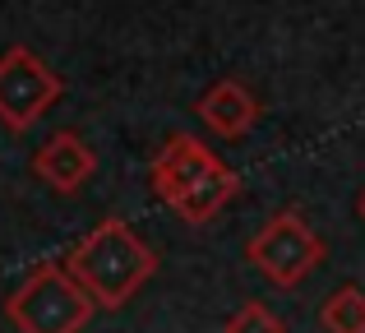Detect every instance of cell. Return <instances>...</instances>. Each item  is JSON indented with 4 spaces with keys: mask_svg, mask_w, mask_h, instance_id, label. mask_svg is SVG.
I'll return each mask as SVG.
<instances>
[{
    "mask_svg": "<svg viewBox=\"0 0 365 333\" xmlns=\"http://www.w3.org/2000/svg\"><path fill=\"white\" fill-rule=\"evenodd\" d=\"M61 264L98 310H120L158 273V250L125 217H107L93 232H83Z\"/></svg>",
    "mask_w": 365,
    "mask_h": 333,
    "instance_id": "obj_1",
    "label": "cell"
},
{
    "mask_svg": "<svg viewBox=\"0 0 365 333\" xmlns=\"http://www.w3.org/2000/svg\"><path fill=\"white\" fill-rule=\"evenodd\" d=\"M93 301L65 273L61 260H46L5 297V319L19 333H83L93 319Z\"/></svg>",
    "mask_w": 365,
    "mask_h": 333,
    "instance_id": "obj_2",
    "label": "cell"
},
{
    "mask_svg": "<svg viewBox=\"0 0 365 333\" xmlns=\"http://www.w3.org/2000/svg\"><path fill=\"white\" fill-rule=\"evenodd\" d=\"M245 260L255 264L273 287H301L324 264V241L310 232V222H305L296 208H282V213H273L250 236Z\"/></svg>",
    "mask_w": 365,
    "mask_h": 333,
    "instance_id": "obj_3",
    "label": "cell"
},
{
    "mask_svg": "<svg viewBox=\"0 0 365 333\" xmlns=\"http://www.w3.org/2000/svg\"><path fill=\"white\" fill-rule=\"evenodd\" d=\"M61 93H65L61 74H56L37 51L9 46V51L0 56V125L5 130L28 135Z\"/></svg>",
    "mask_w": 365,
    "mask_h": 333,
    "instance_id": "obj_4",
    "label": "cell"
},
{
    "mask_svg": "<svg viewBox=\"0 0 365 333\" xmlns=\"http://www.w3.org/2000/svg\"><path fill=\"white\" fill-rule=\"evenodd\" d=\"M222 171H227V163L199 135H171L167 144L158 148L153 167H148V185L167 208H176L190 190H199L204 180L222 176Z\"/></svg>",
    "mask_w": 365,
    "mask_h": 333,
    "instance_id": "obj_5",
    "label": "cell"
},
{
    "mask_svg": "<svg viewBox=\"0 0 365 333\" xmlns=\"http://www.w3.org/2000/svg\"><path fill=\"white\" fill-rule=\"evenodd\" d=\"M33 171H37V180H46L51 190L74 195V190L98 171V158H93L88 144H83V135H74V130H56V135L33 153Z\"/></svg>",
    "mask_w": 365,
    "mask_h": 333,
    "instance_id": "obj_6",
    "label": "cell"
},
{
    "mask_svg": "<svg viewBox=\"0 0 365 333\" xmlns=\"http://www.w3.org/2000/svg\"><path fill=\"white\" fill-rule=\"evenodd\" d=\"M199 121H204L213 135H222V139H241L255 130V121H259V98L245 88L241 79H217L213 88L199 98Z\"/></svg>",
    "mask_w": 365,
    "mask_h": 333,
    "instance_id": "obj_7",
    "label": "cell"
},
{
    "mask_svg": "<svg viewBox=\"0 0 365 333\" xmlns=\"http://www.w3.org/2000/svg\"><path fill=\"white\" fill-rule=\"evenodd\" d=\"M319 324H324V333H365V292L342 282L319 306Z\"/></svg>",
    "mask_w": 365,
    "mask_h": 333,
    "instance_id": "obj_8",
    "label": "cell"
},
{
    "mask_svg": "<svg viewBox=\"0 0 365 333\" xmlns=\"http://www.w3.org/2000/svg\"><path fill=\"white\" fill-rule=\"evenodd\" d=\"M222 333H287V324L264 306V301H245V306L222 324Z\"/></svg>",
    "mask_w": 365,
    "mask_h": 333,
    "instance_id": "obj_9",
    "label": "cell"
},
{
    "mask_svg": "<svg viewBox=\"0 0 365 333\" xmlns=\"http://www.w3.org/2000/svg\"><path fill=\"white\" fill-rule=\"evenodd\" d=\"M356 213H361V222H365V190H361V199H356Z\"/></svg>",
    "mask_w": 365,
    "mask_h": 333,
    "instance_id": "obj_10",
    "label": "cell"
}]
</instances>
